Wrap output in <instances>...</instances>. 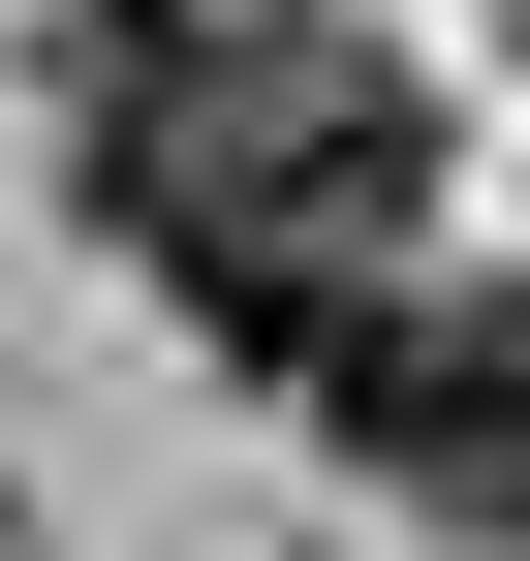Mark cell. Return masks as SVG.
<instances>
[{
  "mask_svg": "<svg viewBox=\"0 0 530 561\" xmlns=\"http://www.w3.org/2000/svg\"><path fill=\"white\" fill-rule=\"evenodd\" d=\"M406 187H437V94H406L375 32H219V94L125 157V250H157L250 375H344V343L406 312V280H375Z\"/></svg>",
  "mask_w": 530,
  "mask_h": 561,
  "instance_id": "obj_1",
  "label": "cell"
},
{
  "mask_svg": "<svg viewBox=\"0 0 530 561\" xmlns=\"http://www.w3.org/2000/svg\"><path fill=\"white\" fill-rule=\"evenodd\" d=\"M312 405H344V468H375V500H437V530H530V312L406 280V312H375Z\"/></svg>",
  "mask_w": 530,
  "mask_h": 561,
  "instance_id": "obj_2",
  "label": "cell"
},
{
  "mask_svg": "<svg viewBox=\"0 0 530 561\" xmlns=\"http://www.w3.org/2000/svg\"><path fill=\"white\" fill-rule=\"evenodd\" d=\"M32 94L94 125V187H125V157H157L187 94H219V0H62V32H32Z\"/></svg>",
  "mask_w": 530,
  "mask_h": 561,
  "instance_id": "obj_3",
  "label": "cell"
}]
</instances>
